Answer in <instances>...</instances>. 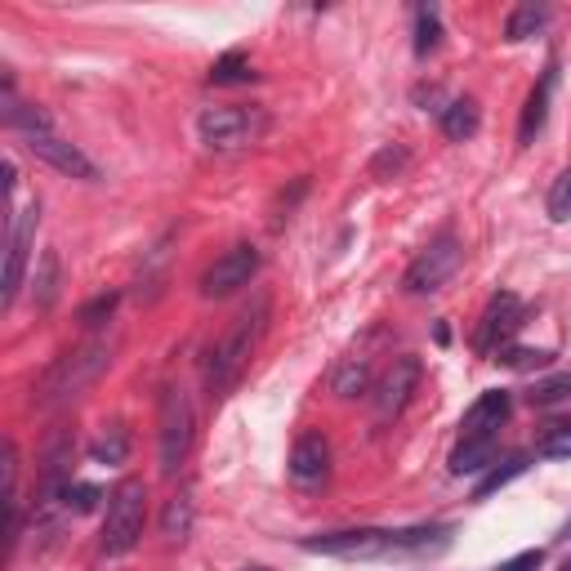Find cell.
Here are the masks:
<instances>
[{
  "label": "cell",
  "instance_id": "obj_19",
  "mask_svg": "<svg viewBox=\"0 0 571 571\" xmlns=\"http://www.w3.org/2000/svg\"><path fill=\"white\" fill-rule=\"evenodd\" d=\"M549 90H553V68L544 72L540 90H531V99H527V112H522V126H518V143H531V139L540 134L544 112H549Z\"/></svg>",
  "mask_w": 571,
  "mask_h": 571
},
{
  "label": "cell",
  "instance_id": "obj_31",
  "mask_svg": "<svg viewBox=\"0 0 571 571\" xmlns=\"http://www.w3.org/2000/svg\"><path fill=\"white\" fill-rule=\"evenodd\" d=\"M117 304H121V295H99V300H90V304L81 309V322L94 331V327H103V322L117 313Z\"/></svg>",
  "mask_w": 571,
  "mask_h": 571
},
{
  "label": "cell",
  "instance_id": "obj_35",
  "mask_svg": "<svg viewBox=\"0 0 571 571\" xmlns=\"http://www.w3.org/2000/svg\"><path fill=\"white\" fill-rule=\"evenodd\" d=\"M241 571H272V567H241Z\"/></svg>",
  "mask_w": 571,
  "mask_h": 571
},
{
  "label": "cell",
  "instance_id": "obj_5",
  "mask_svg": "<svg viewBox=\"0 0 571 571\" xmlns=\"http://www.w3.org/2000/svg\"><path fill=\"white\" fill-rule=\"evenodd\" d=\"M143 513H148V487L139 478L117 482L108 495V518H103V553H130L143 535Z\"/></svg>",
  "mask_w": 571,
  "mask_h": 571
},
{
  "label": "cell",
  "instance_id": "obj_8",
  "mask_svg": "<svg viewBox=\"0 0 571 571\" xmlns=\"http://www.w3.org/2000/svg\"><path fill=\"white\" fill-rule=\"evenodd\" d=\"M254 272H259V250L246 246V241H241V246H228V250L201 272V295L223 300V295L241 291V286H250Z\"/></svg>",
  "mask_w": 571,
  "mask_h": 571
},
{
  "label": "cell",
  "instance_id": "obj_26",
  "mask_svg": "<svg viewBox=\"0 0 571 571\" xmlns=\"http://www.w3.org/2000/svg\"><path fill=\"white\" fill-rule=\"evenodd\" d=\"M535 455H544V460H567V455H571V424H549V429L540 433V442H535Z\"/></svg>",
  "mask_w": 571,
  "mask_h": 571
},
{
  "label": "cell",
  "instance_id": "obj_21",
  "mask_svg": "<svg viewBox=\"0 0 571 571\" xmlns=\"http://www.w3.org/2000/svg\"><path fill=\"white\" fill-rule=\"evenodd\" d=\"M544 23H549V10L544 6H518L513 14H509V23H504V41H531V37H540L544 32Z\"/></svg>",
  "mask_w": 571,
  "mask_h": 571
},
{
  "label": "cell",
  "instance_id": "obj_14",
  "mask_svg": "<svg viewBox=\"0 0 571 571\" xmlns=\"http://www.w3.org/2000/svg\"><path fill=\"white\" fill-rule=\"evenodd\" d=\"M331 473V447L322 433H304L291 451V482L295 487H322Z\"/></svg>",
  "mask_w": 571,
  "mask_h": 571
},
{
  "label": "cell",
  "instance_id": "obj_27",
  "mask_svg": "<svg viewBox=\"0 0 571 571\" xmlns=\"http://www.w3.org/2000/svg\"><path fill=\"white\" fill-rule=\"evenodd\" d=\"M442 41V23H438V10H415V54L424 59L429 50H438Z\"/></svg>",
  "mask_w": 571,
  "mask_h": 571
},
{
  "label": "cell",
  "instance_id": "obj_10",
  "mask_svg": "<svg viewBox=\"0 0 571 571\" xmlns=\"http://www.w3.org/2000/svg\"><path fill=\"white\" fill-rule=\"evenodd\" d=\"M380 344H384V331L375 327V331H367V335L358 340V349H353V353H344V358H340V367H335V375H331L335 398H362V393L371 389Z\"/></svg>",
  "mask_w": 571,
  "mask_h": 571
},
{
  "label": "cell",
  "instance_id": "obj_2",
  "mask_svg": "<svg viewBox=\"0 0 571 571\" xmlns=\"http://www.w3.org/2000/svg\"><path fill=\"white\" fill-rule=\"evenodd\" d=\"M112 362V340H86L77 349H68L63 358H54V367L41 375L37 384V407H59L77 393H86Z\"/></svg>",
  "mask_w": 571,
  "mask_h": 571
},
{
  "label": "cell",
  "instance_id": "obj_32",
  "mask_svg": "<svg viewBox=\"0 0 571 571\" xmlns=\"http://www.w3.org/2000/svg\"><path fill=\"white\" fill-rule=\"evenodd\" d=\"M540 562H544V549H522L518 558H504L500 571H535Z\"/></svg>",
  "mask_w": 571,
  "mask_h": 571
},
{
  "label": "cell",
  "instance_id": "obj_15",
  "mask_svg": "<svg viewBox=\"0 0 571 571\" xmlns=\"http://www.w3.org/2000/svg\"><path fill=\"white\" fill-rule=\"evenodd\" d=\"M504 420H509V393H504V389H491V393H482V398L464 411L460 429H464V438H487V433H500Z\"/></svg>",
  "mask_w": 571,
  "mask_h": 571
},
{
  "label": "cell",
  "instance_id": "obj_28",
  "mask_svg": "<svg viewBox=\"0 0 571 571\" xmlns=\"http://www.w3.org/2000/svg\"><path fill=\"white\" fill-rule=\"evenodd\" d=\"M500 362L513 367V371H540V367L553 362V353H544V349H513V344H509V349L500 353Z\"/></svg>",
  "mask_w": 571,
  "mask_h": 571
},
{
  "label": "cell",
  "instance_id": "obj_20",
  "mask_svg": "<svg viewBox=\"0 0 571 571\" xmlns=\"http://www.w3.org/2000/svg\"><path fill=\"white\" fill-rule=\"evenodd\" d=\"M438 121H442V134H447V139L464 143V139L478 130V103H473V99H451Z\"/></svg>",
  "mask_w": 571,
  "mask_h": 571
},
{
  "label": "cell",
  "instance_id": "obj_12",
  "mask_svg": "<svg viewBox=\"0 0 571 571\" xmlns=\"http://www.w3.org/2000/svg\"><path fill=\"white\" fill-rule=\"evenodd\" d=\"M518 327H522V300L518 295H509V291H500L491 304H487V313H482V327H478V353H504L509 349V340L518 335Z\"/></svg>",
  "mask_w": 571,
  "mask_h": 571
},
{
  "label": "cell",
  "instance_id": "obj_24",
  "mask_svg": "<svg viewBox=\"0 0 571 571\" xmlns=\"http://www.w3.org/2000/svg\"><path fill=\"white\" fill-rule=\"evenodd\" d=\"M210 81L214 86H246V81H254V68H250V59L241 50H228L223 59H214Z\"/></svg>",
  "mask_w": 571,
  "mask_h": 571
},
{
  "label": "cell",
  "instance_id": "obj_4",
  "mask_svg": "<svg viewBox=\"0 0 571 571\" xmlns=\"http://www.w3.org/2000/svg\"><path fill=\"white\" fill-rule=\"evenodd\" d=\"M157 447H161V473L174 478L192 451V433H197V415L183 389H161V407H157Z\"/></svg>",
  "mask_w": 571,
  "mask_h": 571
},
{
  "label": "cell",
  "instance_id": "obj_33",
  "mask_svg": "<svg viewBox=\"0 0 571 571\" xmlns=\"http://www.w3.org/2000/svg\"><path fill=\"white\" fill-rule=\"evenodd\" d=\"M415 103H420L424 112H438V117L447 112V103H442V90H438V86H415Z\"/></svg>",
  "mask_w": 571,
  "mask_h": 571
},
{
  "label": "cell",
  "instance_id": "obj_11",
  "mask_svg": "<svg viewBox=\"0 0 571 571\" xmlns=\"http://www.w3.org/2000/svg\"><path fill=\"white\" fill-rule=\"evenodd\" d=\"M37 223H41V206L32 201L28 210H19L10 219V259H6V304H14L19 286L28 277V263H32V241H37Z\"/></svg>",
  "mask_w": 571,
  "mask_h": 571
},
{
  "label": "cell",
  "instance_id": "obj_3",
  "mask_svg": "<svg viewBox=\"0 0 571 571\" xmlns=\"http://www.w3.org/2000/svg\"><path fill=\"white\" fill-rule=\"evenodd\" d=\"M263 134H268V112H263V108L232 103V108H206V112L197 117V139H201L210 152H246V148H254Z\"/></svg>",
  "mask_w": 571,
  "mask_h": 571
},
{
  "label": "cell",
  "instance_id": "obj_25",
  "mask_svg": "<svg viewBox=\"0 0 571 571\" xmlns=\"http://www.w3.org/2000/svg\"><path fill=\"white\" fill-rule=\"evenodd\" d=\"M567 398H571V371H558V375H549V380H535L531 393H527L531 407H558V402H567Z\"/></svg>",
  "mask_w": 571,
  "mask_h": 571
},
{
  "label": "cell",
  "instance_id": "obj_9",
  "mask_svg": "<svg viewBox=\"0 0 571 571\" xmlns=\"http://www.w3.org/2000/svg\"><path fill=\"white\" fill-rule=\"evenodd\" d=\"M415 389H420V358H411V353L393 358L389 371L375 384V424H393L407 411Z\"/></svg>",
  "mask_w": 571,
  "mask_h": 571
},
{
  "label": "cell",
  "instance_id": "obj_7",
  "mask_svg": "<svg viewBox=\"0 0 571 571\" xmlns=\"http://www.w3.org/2000/svg\"><path fill=\"white\" fill-rule=\"evenodd\" d=\"M304 549L327 558H384V553H398V531H380V527L327 531V535H309Z\"/></svg>",
  "mask_w": 571,
  "mask_h": 571
},
{
  "label": "cell",
  "instance_id": "obj_16",
  "mask_svg": "<svg viewBox=\"0 0 571 571\" xmlns=\"http://www.w3.org/2000/svg\"><path fill=\"white\" fill-rule=\"evenodd\" d=\"M495 464V433L487 438H464L455 451H451V473L464 478V473H482Z\"/></svg>",
  "mask_w": 571,
  "mask_h": 571
},
{
  "label": "cell",
  "instance_id": "obj_18",
  "mask_svg": "<svg viewBox=\"0 0 571 571\" xmlns=\"http://www.w3.org/2000/svg\"><path fill=\"white\" fill-rule=\"evenodd\" d=\"M59 286H63V263H59V250H41L37 259V281H32V295L41 309H50L59 300Z\"/></svg>",
  "mask_w": 571,
  "mask_h": 571
},
{
  "label": "cell",
  "instance_id": "obj_34",
  "mask_svg": "<svg viewBox=\"0 0 571 571\" xmlns=\"http://www.w3.org/2000/svg\"><path fill=\"white\" fill-rule=\"evenodd\" d=\"M558 571H571V553H567V558H562V562H558Z\"/></svg>",
  "mask_w": 571,
  "mask_h": 571
},
{
  "label": "cell",
  "instance_id": "obj_6",
  "mask_svg": "<svg viewBox=\"0 0 571 571\" xmlns=\"http://www.w3.org/2000/svg\"><path fill=\"white\" fill-rule=\"evenodd\" d=\"M460 263H464V250H460V241L451 237V232H442L438 241H429L420 254H415V263L407 268V277H402V286L411 295H433V291H442V286L460 272Z\"/></svg>",
  "mask_w": 571,
  "mask_h": 571
},
{
  "label": "cell",
  "instance_id": "obj_22",
  "mask_svg": "<svg viewBox=\"0 0 571 571\" xmlns=\"http://www.w3.org/2000/svg\"><path fill=\"white\" fill-rule=\"evenodd\" d=\"M161 531H166L170 544H183V540H188V531H192V500H188V495H170V500H166Z\"/></svg>",
  "mask_w": 571,
  "mask_h": 571
},
{
  "label": "cell",
  "instance_id": "obj_17",
  "mask_svg": "<svg viewBox=\"0 0 571 571\" xmlns=\"http://www.w3.org/2000/svg\"><path fill=\"white\" fill-rule=\"evenodd\" d=\"M90 460L94 464H108V469H121L130 460V429L121 420H112L94 442H90Z\"/></svg>",
  "mask_w": 571,
  "mask_h": 571
},
{
  "label": "cell",
  "instance_id": "obj_1",
  "mask_svg": "<svg viewBox=\"0 0 571 571\" xmlns=\"http://www.w3.org/2000/svg\"><path fill=\"white\" fill-rule=\"evenodd\" d=\"M263 327H268V295L259 291V295L228 322V331L219 335V344H214L210 358H206V384H210L214 398H223V393L241 380V371H246V362H250V353H254Z\"/></svg>",
  "mask_w": 571,
  "mask_h": 571
},
{
  "label": "cell",
  "instance_id": "obj_13",
  "mask_svg": "<svg viewBox=\"0 0 571 571\" xmlns=\"http://www.w3.org/2000/svg\"><path fill=\"white\" fill-rule=\"evenodd\" d=\"M28 152H32V157H41L46 166H54V170H59V174H68V179H86V183H94V179H99V166H94L81 148L63 143L59 134H37V139H28Z\"/></svg>",
  "mask_w": 571,
  "mask_h": 571
},
{
  "label": "cell",
  "instance_id": "obj_29",
  "mask_svg": "<svg viewBox=\"0 0 571 571\" xmlns=\"http://www.w3.org/2000/svg\"><path fill=\"white\" fill-rule=\"evenodd\" d=\"M99 500H103V491L90 487V482H77V487L63 491V509H68V513H94Z\"/></svg>",
  "mask_w": 571,
  "mask_h": 571
},
{
  "label": "cell",
  "instance_id": "obj_30",
  "mask_svg": "<svg viewBox=\"0 0 571 571\" xmlns=\"http://www.w3.org/2000/svg\"><path fill=\"white\" fill-rule=\"evenodd\" d=\"M549 219H571V170H562L549 188Z\"/></svg>",
  "mask_w": 571,
  "mask_h": 571
},
{
  "label": "cell",
  "instance_id": "obj_23",
  "mask_svg": "<svg viewBox=\"0 0 571 571\" xmlns=\"http://www.w3.org/2000/svg\"><path fill=\"white\" fill-rule=\"evenodd\" d=\"M527 464H531V455H509L504 464H495V469H491V473H487V478L473 487V500H491L500 487H509L518 473H527Z\"/></svg>",
  "mask_w": 571,
  "mask_h": 571
}]
</instances>
